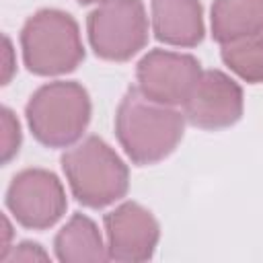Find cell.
<instances>
[{"label": "cell", "mask_w": 263, "mask_h": 263, "mask_svg": "<svg viewBox=\"0 0 263 263\" xmlns=\"http://www.w3.org/2000/svg\"><path fill=\"white\" fill-rule=\"evenodd\" d=\"M14 72H16V60H14L12 41L8 39V35H4L2 37V84H8Z\"/></svg>", "instance_id": "obj_16"}, {"label": "cell", "mask_w": 263, "mask_h": 263, "mask_svg": "<svg viewBox=\"0 0 263 263\" xmlns=\"http://www.w3.org/2000/svg\"><path fill=\"white\" fill-rule=\"evenodd\" d=\"M148 16L142 0H105L86 18L92 51L109 62H127L148 43Z\"/></svg>", "instance_id": "obj_5"}, {"label": "cell", "mask_w": 263, "mask_h": 263, "mask_svg": "<svg viewBox=\"0 0 263 263\" xmlns=\"http://www.w3.org/2000/svg\"><path fill=\"white\" fill-rule=\"evenodd\" d=\"M150 27L154 37L171 47H195L205 33L201 2L150 0Z\"/></svg>", "instance_id": "obj_10"}, {"label": "cell", "mask_w": 263, "mask_h": 263, "mask_svg": "<svg viewBox=\"0 0 263 263\" xmlns=\"http://www.w3.org/2000/svg\"><path fill=\"white\" fill-rule=\"evenodd\" d=\"M212 37L218 43H232L263 35V0H214Z\"/></svg>", "instance_id": "obj_11"}, {"label": "cell", "mask_w": 263, "mask_h": 263, "mask_svg": "<svg viewBox=\"0 0 263 263\" xmlns=\"http://www.w3.org/2000/svg\"><path fill=\"white\" fill-rule=\"evenodd\" d=\"M0 129H2V164H8L21 148V123L8 107H2L0 113Z\"/></svg>", "instance_id": "obj_14"}, {"label": "cell", "mask_w": 263, "mask_h": 263, "mask_svg": "<svg viewBox=\"0 0 263 263\" xmlns=\"http://www.w3.org/2000/svg\"><path fill=\"white\" fill-rule=\"evenodd\" d=\"M55 257L64 263H101L109 259L107 240L97 224L84 216L74 214L55 234Z\"/></svg>", "instance_id": "obj_12"}, {"label": "cell", "mask_w": 263, "mask_h": 263, "mask_svg": "<svg viewBox=\"0 0 263 263\" xmlns=\"http://www.w3.org/2000/svg\"><path fill=\"white\" fill-rule=\"evenodd\" d=\"M245 99L240 84L222 70H203L183 103L185 119L199 129H224L242 117Z\"/></svg>", "instance_id": "obj_8"}, {"label": "cell", "mask_w": 263, "mask_h": 263, "mask_svg": "<svg viewBox=\"0 0 263 263\" xmlns=\"http://www.w3.org/2000/svg\"><path fill=\"white\" fill-rule=\"evenodd\" d=\"M23 62L37 76H62L84 60L78 23L58 8H41L31 14L21 31Z\"/></svg>", "instance_id": "obj_4"}, {"label": "cell", "mask_w": 263, "mask_h": 263, "mask_svg": "<svg viewBox=\"0 0 263 263\" xmlns=\"http://www.w3.org/2000/svg\"><path fill=\"white\" fill-rule=\"evenodd\" d=\"M47 259L49 255L43 251V247L29 240L10 247L8 255L4 257V261H47Z\"/></svg>", "instance_id": "obj_15"}, {"label": "cell", "mask_w": 263, "mask_h": 263, "mask_svg": "<svg viewBox=\"0 0 263 263\" xmlns=\"http://www.w3.org/2000/svg\"><path fill=\"white\" fill-rule=\"evenodd\" d=\"M185 121L183 111L156 103L134 86L117 105L115 136L134 164L148 166L175 152L183 140Z\"/></svg>", "instance_id": "obj_1"}, {"label": "cell", "mask_w": 263, "mask_h": 263, "mask_svg": "<svg viewBox=\"0 0 263 263\" xmlns=\"http://www.w3.org/2000/svg\"><path fill=\"white\" fill-rule=\"evenodd\" d=\"M90 113V97L74 80H55L39 86L25 107L33 138L47 148H70L80 142Z\"/></svg>", "instance_id": "obj_3"}, {"label": "cell", "mask_w": 263, "mask_h": 263, "mask_svg": "<svg viewBox=\"0 0 263 263\" xmlns=\"http://www.w3.org/2000/svg\"><path fill=\"white\" fill-rule=\"evenodd\" d=\"M201 72L199 60L189 53L152 49L136 66L138 90L156 103L183 107Z\"/></svg>", "instance_id": "obj_7"}, {"label": "cell", "mask_w": 263, "mask_h": 263, "mask_svg": "<svg viewBox=\"0 0 263 263\" xmlns=\"http://www.w3.org/2000/svg\"><path fill=\"white\" fill-rule=\"evenodd\" d=\"M80 4H101V2H105V0H78Z\"/></svg>", "instance_id": "obj_17"}, {"label": "cell", "mask_w": 263, "mask_h": 263, "mask_svg": "<svg viewBox=\"0 0 263 263\" xmlns=\"http://www.w3.org/2000/svg\"><path fill=\"white\" fill-rule=\"evenodd\" d=\"M6 208L21 226L45 230L66 214L68 199L62 181L51 171L25 168L6 189Z\"/></svg>", "instance_id": "obj_6"}, {"label": "cell", "mask_w": 263, "mask_h": 263, "mask_svg": "<svg viewBox=\"0 0 263 263\" xmlns=\"http://www.w3.org/2000/svg\"><path fill=\"white\" fill-rule=\"evenodd\" d=\"M220 55L228 70L240 80L249 84H263V35L224 43Z\"/></svg>", "instance_id": "obj_13"}, {"label": "cell", "mask_w": 263, "mask_h": 263, "mask_svg": "<svg viewBox=\"0 0 263 263\" xmlns=\"http://www.w3.org/2000/svg\"><path fill=\"white\" fill-rule=\"evenodd\" d=\"M60 162L72 195L86 208L111 205L129 189L127 164L99 136H88L70 146Z\"/></svg>", "instance_id": "obj_2"}, {"label": "cell", "mask_w": 263, "mask_h": 263, "mask_svg": "<svg viewBox=\"0 0 263 263\" xmlns=\"http://www.w3.org/2000/svg\"><path fill=\"white\" fill-rule=\"evenodd\" d=\"M158 238V220L150 210L136 201H123L105 214V240L111 261H148L156 251Z\"/></svg>", "instance_id": "obj_9"}]
</instances>
